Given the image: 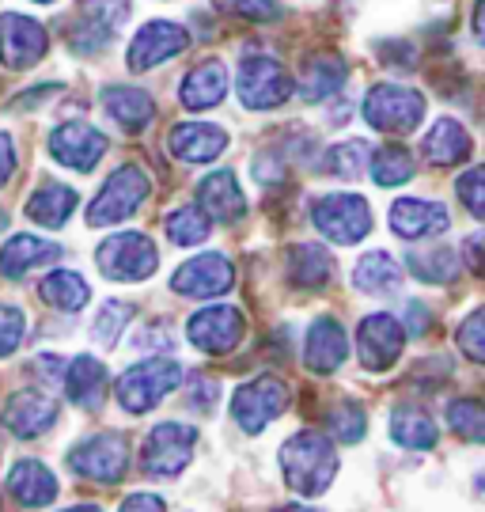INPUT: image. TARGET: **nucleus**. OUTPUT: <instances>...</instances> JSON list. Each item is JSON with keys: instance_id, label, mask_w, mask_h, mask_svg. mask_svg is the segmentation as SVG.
<instances>
[{"instance_id": "f257e3e1", "label": "nucleus", "mask_w": 485, "mask_h": 512, "mask_svg": "<svg viewBox=\"0 0 485 512\" xmlns=\"http://www.w3.org/2000/svg\"><path fill=\"white\" fill-rule=\"evenodd\" d=\"M281 475H285L288 490L300 497H319L338 475V452L334 440L304 429L296 437L281 444Z\"/></svg>"}, {"instance_id": "f03ea898", "label": "nucleus", "mask_w": 485, "mask_h": 512, "mask_svg": "<svg viewBox=\"0 0 485 512\" xmlns=\"http://www.w3.org/2000/svg\"><path fill=\"white\" fill-rule=\"evenodd\" d=\"M182 384V365L179 361H167V357H152L141 365L126 368L118 376V403L129 414H148L156 403H163L175 387Z\"/></svg>"}, {"instance_id": "7ed1b4c3", "label": "nucleus", "mask_w": 485, "mask_h": 512, "mask_svg": "<svg viewBox=\"0 0 485 512\" xmlns=\"http://www.w3.org/2000/svg\"><path fill=\"white\" fill-rule=\"evenodd\" d=\"M95 266L110 281H148L160 266V255L144 232H114L95 247Z\"/></svg>"}, {"instance_id": "20e7f679", "label": "nucleus", "mask_w": 485, "mask_h": 512, "mask_svg": "<svg viewBox=\"0 0 485 512\" xmlns=\"http://www.w3.org/2000/svg\"><path fill=\"white\" fill-rule=\"evenodd\" d=\"M129 19V0H80L69 27V50L80 57L103 54Z\"/></svg>"}, {"instance_id": "39448f33", "label": "nucleus", "mask_w": 485, "mask_h": 512, "mask_svg": "<svg viewBox=\"0 0 485 512\" xmlns=\"http://www.w3.org/2000/svg\"><path fill=\"white\" fill-rule=\"evenodd\" d=\"M364 118L379 133H395V137L414 133L425 118V95L402 84H376L364 95Z\"/></svg>"}, {"instance_id": "423d86ee", "label": "nucleus", "mask_w": 485, "mask_h": 512, "mask_svg": "<svg viewBox=\"0 0 485 512\" xmlns=\"http://www.w3.org/2000/svg\"><path fill=\"white\" fill-rule=\"evenodd\" d=\"M235 92H239V103L247 110H273L296 92V84H292V76H288V69L277 57L251 54L239 61Z\"/></svg>"}, {"instance_id": "0eeeda50", "label": "nucleus", "mask_w": 485, "mask_h": 512, "mask_svg": "<svg viewBox=\"0 0 485 512\" xmlns=\"http://www.w3.org/2000/svg\"><path fill=\"white\" fill-rule=\"evenodd\" d=\"M194 444H198V429L182 425V421H163L156 425L141 448V467L152 478H175L186 471V463L194 459Z\"/></svg>"}, {"instance_id": "6e6552de", "label": "nucleus", "mask_w": 485, "mask_h": 512, "mask_svg": "<svg viewBox=\"0 0 485 512\" xmlns=\"http://www.w3.org/2000/svg\"><path fill=\"white\" fill-rule=\"evenodd\" d=\"M148 179H144L141 167H118L114 175H110L107 183H103V190L95 194V202H91L88 209V224L91 228H107V224H118V220L133 217L137 209H141V202L148 198Z\"/></svg>"}, {"instance_id": "1a4fd4ad", "label": "nucleus", "mask_w": 485, "mask_h": 512, "mask_svg": "<svg viewBox=\"0 0 485 512\" xmlns=\"http://www.w3.org/2000/svg\"><path fill=\"white\" fill-rule=\"evenodd\" d=\"M311 220L323 232V239L342 243V247H353L372 232V209L357 194H326L315 202Z\"/></svg>"}, {"instance_id": "9d476101", "label": "nucleus", "mask_w": 485, "mask_h": 512, "mask_svg": "<svg viewBox=\"0 0 485 512\" xmlns=\"http://www.w3.org/2000/svg\"><path fill=\"white\" fill-rule=\"evenodd\" d=\"M288 410V384L277 376H258L251 384H243L232 399V418L239 421L243 433L258 437L273 418H281Z\"/></svg>"}, {"instance_id": "9b49d317", "label": "nucleus", "mask_w": 485, "mask_h": 512, "mask_svg": "<svg viewBox=\"0 0 485 512\" xmlns=\"http://www.w3.org/2000/svg\"><path fill=\"white\" fill-rule=\"evenodd\" d=\"M126 463H129V448L126 437L118 433H95V437L80 440L76 448L69 452V467L80 478H91V482H118L126 475Z\"/></svg>"}, {"instance_id": "f8f14e48", "label": "nucleus", "mask_w": 485, "mask_h": 512, "mask_svg": "<svg viewBox=\"0 0 485 512\" xmlns=\"http://www.w3.org/2000/svg\"><path fill=\"white\" fill-rule=\"evenodd\" d=\"M243 330H247L243 311L228 308V304H213V308H201L198 315H190L186 338H190L201 353L224 357V353H232V349L243 342Z\"/></svg>"}, {"instance_id": "ddd939ff", "label": "nucleus", "mask_w": 485, "mask_h": 512, "mask_svg": "<svg viewBox=\"0 0 485 512\" xmlns=\"http://www.w3.org/2000/svg\"><path fill=\"white\" fill-rule=\"evenodd\" d=\"M402 349H406V327L398 323L395 315L376 311V315L360 319L357 353H360V365L368 368V372H387L402 357Z\"/></svg>"}, {"instance_id": "4468645a", "label": "nucleus", "mask_w": 485, "mask_h": 512, "mask_svg": "<svg viewBox=\"0 0 485 512\" xmlns=\"http://www.w3.org/2000/svg\"><path fill=\"white\" fill-rule=\"evenodd\" d=\"M186 46H190V35H186L182 23L152 19V23H144L141 31L133 35V42H129L126 65L133 69V73H148L152 65H163V61L179 57Z\"/></svg>"}, {"instance_id": "2eb2a0df", "label": "nucleus", "mask_w": 485, "mask_h": 512, "mask_svg": "<svg viewBox=\"0 0 485 512\" xmlns=\"http://www.w3.org/2000/svg\"><path fill=\"white\" fill-rule=\"evenodd\" d=\"M235 285V270L232 262L224 255H198L190 258V262H182L175 277H171V289L186 300H213V296H224L228 289Z\"/></svg>"}, {"instance_id": "dca6fc26", "label": "nucleus", "mask_w": 485, "mask_h": 512, "mask_svg": "<svg viewBox=\"0 0 485 512\" xmlns=\"http://www.w3.org/2000/svg\"><path fill=\"white\" fill-rule=\"evenodd\" d=\"M50 35L46 27L31 16H19V12H4L0 16V61L8 69H31L46 57Z\"/></svg>"}, {"instance_id": "f3484780", "label": "nucleus", "mask_w": 485, "mask_h": 512, "mask_svg": "<svg viewBox=\"0 0 485 512\" xmlns=\"http://www.w3.org/2000/svg\"><path fill=\"white\" fill-rule=\"evenodd\" d=\"M50 156L72 171H91L107 156V137L88 122H65L50 133Z\"/></svg>"}, {"instance_id": "a211bd4d", "label": "nucleus", "mask_w": 485, "mask_h": 512, "mask_svg": "<svg viewBox=\"0 0 485 512\" xmlns=\"http://www.w3.org/2000/svg\"><path fill=\"white\" fill-rule=\"evenodd\" d=\"M4 429L19 440H31V437H42V433H50L57 421V403L50 395H42V391H16L8 406H4Z\"/></svg>"}, {"instance_id": "6ab92c4d", "label": "nucleus", "mask_w": 485, "mask_h": 512, "mask_svg": "<svg viewBox=\"0 0 485 512\" xmlns=\"http://www.w3.org/2000/svg\"><path fill=\"white\" fill-rule=\"evenodd\" d=\"M391 232L402 239H410V243H417V239H432L440 236V232H448V209L436 202H425V198H398L395 205H391Z\"/></svg>"}, {"instance_id": "aec40b11", "label": "nucleus", "mask_w": 485, "mask_h": 512, "mask_svg": "<svg viewBox=\"0 0 485 512\" xmlns=\"http://www.w3.org/2000/svg\"><path fill=\"white\" fill-rule=\"evenodd\" d=\"M345 357H349V338H345L342 323H338L334 315L315 319L304 342V365L311 368V372H319V376H330V372L342 368Z\"/></svg>"}, {"instance_id": "412c9836", "label": "nucleus", "mask_w": 485, "mask_h": 512, "mask_svg": "<svg viewBox=\"0 0 485 512\" xmlns=\"http://www.w3.org/2000/svg\"><path fill=\"white\" fill-rule=\"evenodd\" d=\"M198 209L216 224H232L247 213V198H243V186L232 171H213L198 183Z\"/></svg>"}, {"instance_id": "4be33fe9", "label": "nucleus", "mask_w": 485, "mask_h": 512, "mask_svg": "<svg viewBox=\"0 0 485 512\" xmlns=\"http://www.w3.org/2000/svg\"><path fill=\"white\" fill-rule=\"evenodd\" d=\"M167 145L182 164H209L228 148V133L220 126H209V122H182L171 129Z\"/></svg>"}, {"instance_id": "5701e85b", "label": "nucleus", "mask_w": 485, "mask_h": 512, "mask_svg": "<svg viewBox=\"0 0 485 512\" xmlns=\"http://www.w3.org/2000/svg\"><path fill=\"white\" fill-rule=\"evenodd\" d=\"M224 95H228V69L213 57L194 65L179 84V103L186 110H213Z\"/></svg>"}, {"instance_id": "b1692460", "label": "nucleus", "mask_w": 485, "mask_h": 512, "mask_svg": "<svg viewBox=\"0 0 485 512\" xmlns=\"http://www.w3.org/2000/svg\"><path fill=\"white\" fill-rule=\"evenodd\" d=\"M61 258V247L54 239L42 236H12L0 247V274L4 277H23L27 270H42Z\"/></svg>"}, {"instance_id": "393cba45", "label": "nucleus", "mask_w": 485, "mask_h": 512, "mask_svg": "<svg viewBox=\"0 0 485 512\" xmlns=\"http://www.w3.org/2000/svg\"><path fill=\"white\" fill-rule=\"evenodd\" d=\"M470 133L463 122H455V118H436L432 129L425 133V141H421V152H425V160L436 167H455L463 164L470 156Z\"/></svg>"}, {"instance_id": "a878e982", "label": "nucleus", "mask_w": 485, "mask_h": 512, "mask_svg": "<svg viewBox=\"0 0 485 512\" xmlns=\"http://www.w3.org/2000/svg\"><path fill=\"white\" fill-rule=\"evenodd\" d=\"M65 395L69 403L84 406V410H99L103 395H107V365L95 357H72L65 368Z\"/></svg>"}, {"instance_id": "bb28decb", "label": "nucleus", "mask_w": 485, "mask_h": 512, "mask_svg": "<svg viewBox=\"0 0 485 512\" xmlns=\"http://www.w3.org/2000/svg\"><path fill=\"white\" fill-rule=\"evenodd\" d=\"M8 494L16 497L19 505H27V509H42L57 497V478L38 459H19L16 467L8 471Z\"/></svg>"}, {"instance_id": "cd10ccee", "label": "nucleus", "mask_w": 485, "mask_h": 512, "mask_svg": "<svg viewBox=\"0 0 485 512\" xmlns=\"http://www.w3.org/2000/svg\"><path fill=\"white\" fill-rule=\"evenodd\" d=\"M345 80H349V65H345L342 57H307L304 73H300V95H304V103H323V99L342 92Z\"/></svg>"}, {"instance_id": "c85d7f7f", "label": "nucleus", "mask_w": 485, "mask_h": 512, "mask_svg": "<svg viewBox=\"0 0 485 512\" xmlns=\"http://www.w3.org/2000/svg\"><path fill=\"white\" fill-rule=\"evenodd\" d=\"M103 110L126 133H141L144 126H152V114H156V103L144 88H129V84H118V88H107L103 92Z\"/></svg>"}, {"instance_id": "c756f323", "label": "nucleus", "mask_w": 485, "mask_h": 512, "mask_svg": "<svg viewBox=\"0 0 485 512\" xmlns=\"http://www.w3.org/2000/svg\"><path fill=\"white\" fill-rule=\"evenodd\" d=\"M334 274V258L323 243H296L288 251V281L296 289H323Z\"/></svg>"}, {"instance_id": "7c9ffc66", "label": "nucleus", "mask_w": 485, "mask_h": 512, "mask_svg": "<svg viewBox=\"0 0 485 512\" xmlns=\"http://www.w3.org/2000/svg\"><path fill=\"white\" fill-rule=\"evenodd\" d=\"M72 209H76V190L61 183H42L27 198V217L46 224V228H61L72 217Z\"/></svg>"}, {"instance_id": "2f4dec72", "label": "nucleus", "mask_w": 485, "mask_h": 512, "mask_svg": "<svg viewBox=\"0 0 485 512\" xmlns=\"http://www.w3.org/2000/svg\"><path fill=\"white\" fill-rule=\"evenodd\" d=\"M391 437H395V444L410 448V452H425V448L436 444L440 429L421 406H398L391 414Z\"/></svg>"}, {"instance_id": "473e14b6", "label": "nucleus", "mask_w": 485, "mask_h": 512, "mask_svg": "<svg viewBox=\"0 0 485 512\" xmlns=\"http://www.w3.org/2000/svg\"><path fill=\"white\" fill-rule=\"evenodd\" d=\"M398 281H402V266L387 251H368L357 262V270H353V285H357L360 293H372V296L398 289Z\"/></svg>"}, {"instance_id": "72a5a7b5", "label": "nucleus", "mask_w": 485, "mask_h": 512, "mask_svg": "<svg viewBox=\"0 0 485 512\" xmlns=\"http://www.w3.org/2000/svg\"><path fill=\"white\" fill-rule=\"evenodd\" d=\"M38 293H42V300L57 311H80V308H88V300H91L88 281L76 274V270H54V274L38 285Z\"/></svg>"}, {"instance_id": "f704fd0d", "label": "nucleus", "mask_w": 485, "mask_h": 512, "mask_svg": "<svg viewBox=\"0 0 485 512\" xmlns=\"http://www.w3.org/2000/svg\"><path fill=\"white\" fill-rule=\"evenodd\" d=\"M406 266L414 270V277L429 281V285H448L451 277L459 274V258L448 243H429V247H417L410 251Z\"/></svg>"}, {"instance_id": "c9c22d12", "label": "nucleus", "mask_w": 485, "mask_h": 512, "mask_svg": "<svg viewBox=\"0 0 485 512\" xmlns=\"http://www.w3.org/2000/svg\"><path fill=\"white\" fill-rule=\"evenodd\" d=\"M163 228H167V239L179 243V247H198V243L209 239V217L201 213L198 205H179V209H171L167 220H163Z\"/></svg>"}, {"instance_id": "e433bc0d", "label": "nucleus", "mask_w": 485, "mask_h": 512, "mask_svg": "<svg viewBox=\"0 0 485 512\" xmlns=\"http://www.w3.org/2000/svg\"><path fill=\"white\" fill-rule=\"evenodd\" d=\"M372 179L379 186H402L414 179V156L402 145H383L372 156Z\"/></svg>"}, {"instance_id": "4c0bfd02", "label": "nucleus", "mask_w": 485, "mask_h": 512, "mask_svg": "<svg viewBox=\"0 0 485 512\" xmlns=\"http://www.w3.org/2000/svg\"><path fill=\"white\" fill-rule=\"evenodd\" d=\"M368 164H372V152H368L364 141H342V145H334L326 152V171L334 179H345V183L360 179Z\"/></svg>"}, {"instance_id": "58836bf2", "label": "nucleus", "mask_w": 485, "mask_h": 512, "mask_svg": "<svg viewBox=\"0 0 485 512\" xmlns=\"http://www.w3.org/2000/svg\"><path fill=\"white\" fill-rule=\"evenodd\" d=\"M129 319H133V304L107 300L103 308L95 311V319H91V338H95L103 349H114L118 346V338H122V330L129 327Z\"/></svg>"}, {"instance_id": "ea45409f", "label": "nucleus", "mask_w": 485, "mask_h": 512, "mask_svg": "<svg viewBox=\"0 0 485 512\" xmlns=\"http://www.w3.org/2000/svg\"><path fill=\"white\" fill-rule=\"evenodd\" d=\"M448 425L463 440L482 444L485 440V403H478V399H455V403L448 406Z\"/></svg>"}, {"instance_id": "a19ab883", "label": "nucleus", "mask_w": 485, "mask_h": 512, "mask_svg": "<svg viewBox=\"0 0 485 512\" xmlns=\"http://www.w3.org/2000/svg\"><path fill=\"white\" fill-rule=\"evenodd\" d=\"M455 194H459V202L467 205L470 217L485 220V164L463 171V175L455 179Z\"/></svg>"}, {"instance_id": "79ce46f5", "label": "nucleus", "mask_w": 485, "mask_h": 512, "mask_svg": "<svg viewBox=\"0 0 485 512\" xmlns=\"http://www.w3.org/2000/svg\"><path fill=\"white\" fill-rule=\"evenodd\" d=\"M364 429H368V418H364V410L357 403H342L330 410V433L345 444H357L364 437Z\"/></svg>"}, {"instance_id": "37998d69", "label": "nucleus", "mask_w": 485, "mask_h": 512, "mask_svg": "<svg viewBox=\"0 0 485 512\" xmlns=\"http://www.w3.org/2000/svg\"><path fill=\"white\" fill-rule=\"evenodd\" d=\"M220 12H228L235 19H247V23H270L281 16L277 0H213Z\"/></svg>"}, {"instance_id": "c03bdc74", "label": "nucleus", "mask_w": 485, "mask_h": 512, "mask_svg": "<svg viewBox=\"0 0 485 512\" xmlns=\"http://www.w3.org/2000/svg\"><path fill=\"white\" fill-rule=\"evenodd\" d=\"M459 349L467 353L470 361L485 365V304L474 308L467 319H463V327H459Z\"/></svg>"}, {"instance_id": "a18cd8bd", "label": "nucleus", "mask_w": 485, "mask_h": 512, "mask_svg": "<svg viewBox=\"0 0 485 512\" xmlns=\"http://www.w3.org/2000/svg\"><path fill=\"white\" fill-rule=\"evenodd\" d=\"M23 330H27V319L19 308H8L0 304V357H12L23 342Z\"/></svg>"}, {"instance_id": "49530a36", "label": "nucleus", "mask_w": 485, "mask_h": 512, "mask_svg": "<svg viewBox=\"0 0 485 512\" xmlns=\"http://www.w3.org/2000/svg\"><path fill=\"white\" fill-rule=\"evenodd\" d=\"M194 391H190V406L194 410H213L216 403V384L213 380H205V376H194Z\"/></svg>"}, {"instance_id": "de8ad7c7", "label": "nucleus", "mask_w": 485, "mask_h": 512, "mask_svg": "<svg viewBox=\"0 0 485 512\" xmlns=\"http://www.w3.org/2000/svg\"><path fill=\"white\" fill-rule=\"evenodd\" d=\"M118 512H163V497L156 494H129L122 501V509Z\"/></svg>"}, {"instance_id": "09e8293b", "label": "nucleus", "mask_w": 485, "mask_h": 512, "mask_svg": "<svg viewBox=\"0 0 485 512\" xmlns=\"http://www.w3.org/2000/svg\"><path fill=\"white\" fill-rule=\"evenodd\" d=\"M12 171H16V145L8 133H0V186L12 179Z\"/></svg>"}, {"instance_id": "8fccbe9b", "label": "nucleus", "mask_w": 485, "mask_h": 512, "mask_svg": "<svg viewBox=\"0 0 485 512\" xmlns=\"http://www.w3.org/2000/svg\"><path fill=\"white\" fill-rule=\"evenodd\" d=\"M137 349H171V334H163V327H148L133 338Z\"/></svg>"}, {"instance_id": "3c124183", "label": "nucleus", "mask_w": 485, "mask_h": 512, "mask_svg": "<svg viewBox=\"0 0 485 512\" xmlns=\"http://www.w3.org/2000/svg\"><path fill=\"white\" fill-rule=\"evenodd\" d=\"M467 262L478 270V274H485V236L467 239Z\"/></svg>"}, {"instance_id": "603ef678", "label": "nucleus", "mask_w": 485, "mask_h": 512, "mask_svg": "<svg viewBox=\"0 0 485 512\" xmlns=\"http://www.w3.org/2000/svg\"><path fill=\"white\" fill-rule=\"evenodd\" d=\"M470 27H474L478 46H485V0H478V4H474V23H470Z\"/></svg>"}, {"instance_id": "864d4df0", "label": "nucleus", "mask_w": 485, "mask_h": 512, "mask_svg": "<svg viewBox=\"0 0 485 512\" xmlns=\"http://www.w3.org/2000/svg\"><path fill=\"white\" fill-rule=\"evenodd\" d=\"M425 323H429V315L421 304H410V334H425Z\"/></svg>"}, {"instance_id": "5fc2aeb1", "label": "nucleus", "mask_w": 485, "mask_h": 512, "mask_svg": "<svg viewBox=\"0 0 485 512\" xmlns=\"http://www.w3.org/2000/svg\"><path fill=\"white\" fill-rule=\"evenodd\" d=\"M474 490H478V497H485V467L478 471V478H474Z\"/></svg>"}, {"instance_id": "6e6d98bb", "label": "nucleus", "mask_w": 485, "mask_h": 512, "mask_svg": "<svg viewBox=\"0 0 485 512\" xmlns=\"http://www.w3.org/2000/svg\"><path fill=\"white\" fill-rule=\"evenodd\" d=\"M277 512H319V509H311V505H285V509H277Z\"/></svg>"}, {"instance_id": "4d7b16f0", "label": "nucleus", "mask_w": 485, "mask_h": 512, "mask_svg": "<svg viewBox=\"0 0 485 512\" xmlns=\"http://www.w3.org/2000/svg\"><path fill=\"white\" fill-rule=\"evenodd\" d=\"M65 512H99L95 505H76V509H65Z\"/></svg>"}, {"instance_id": "13d9d810", "label": "nucleus", "mask_w": 485, "mask_h": 512, "mask_svg": "<svg viewBox=\"0 0 485 512\" xmlns=\"http://www.w3.org/2000/svg\"><path fill=\"white\" fill-rule=\"evenodd\" d=\"M4 224H8V213H4V209H0V232H4Z\"/></svg>"}, {"instance_id": "bf43d9fd", "label": "nucleus", "mask_w": 485, "mask_h": 512, "mask_svg": "<svg viewBox=\"0 0 485 512\" xmlns=\"http://www.w3.org/2000/svg\"><path fill=\"white\" fill-rule=\"evenodd\" d=\"M35 4H54V0H35Z\"/></svg>"}]
</instances>
